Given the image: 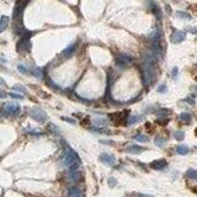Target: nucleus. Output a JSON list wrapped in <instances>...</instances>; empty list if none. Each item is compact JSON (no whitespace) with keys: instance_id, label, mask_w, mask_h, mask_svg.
Masks as SVG:
<instances>
[{"instance_id":"obj_20","label":"nucleus","mask_w":197,"mask_h":197,"mask_svg":"<svg viewBox=\"0 0 197 197\" xmlns=\"http://www.w3.org/2000/svg\"><path fill=\"white\" fill-rule=\"evenodd\" d=\"M41 70H42L41 68H34L33 71H32V74H33L34 77H37V78H41V77H42V71H41Z\"/></svg>"},{"instance_id":"obj_25","label":"nucleus","mask_w":197,"mask_h":197,"mask_svg":"<svg viewBox=\"0 0 197 197\" xmlns=\"http://www.w3.org/2000/svg\"><path fill=\"white\" fill-rule=\"evenodd\" d=\"M95 122H96L97 124H102V126H105V124L107 123V121H106L105 118H96Z\"/></svg>"},{"instance_id":"obj_29","label":"nucleus","mask_w":197,"mask_h":197,"mask_svg":"<svg viewBox=\"0 0 197 197\" xmlns=\"http://www.w3.org/2000/svg\"><path fill=\"white\" fill-rule=\"evenodd\" d=\"M116 184V180H115V179H110V180H109V185L110 186H113Z\"/></svg>"},{"instance_id":"obj_11","label":"nucleus","mask_w":197,"mask_h":197,"mask_svg":"<svg viewBox=\"0 0 197 197\" xmlns=\"http://www.w3.org/2000/svg\"><path fill=\"white\" fill-rule=\"evenodd\" d=\"M68 197H81V192H80L79 189H74V187H73V189L69 190Z\"/></svg>"},{"instance_id":"obj_31","label":"nucleus","mask_w":197,"mask_h":197,"mask_svg":"<svg viewBox=\"0 0 197 197\" xmlns=\"http://www.w3.org/2000/svg\"><path fill=\"white\" fill-rule=\"evenodd\" d=\"M176 73H177V68H174V69H172V77H175Z\"/></svg>"},{"instance_id":"obj_23","label":"nucleus","mask_w":197,"mask_h":197,"mask_svg":"<svg viewBox=\"0 0 197 197\" xmlns=\"http://www.w3.org/2000/svg\"><path fill=\"white\" fill-rule=\"evenodd\" d=\"M17 69H19V71L21 74H28V71H27V69L24 67V65H19L17 67Z\"/></svg>"},{"instance_id":"obj_26","label":"nucleus","mask_w":197,"mask_h":197,"mask_svg":"<svg viewBox=\"0 0 197 197\" xmlns=\"http://www.w3.org/2000/svg\"><path fill=\"white\" fill-rule=\"evenodd\" d=\"M10 96L11 97H14V99H19V100H21L24 96L22 95H19V94H15V93H10Z\"/></svg>"},{"instance_id":"obj_7","label":"nucleus","mask_w":197,"mask_h":197,"mask_svg":"<svg viewBox=\"0 0 197 197\" xmlns=\"http://www.w3.org/2000/svg\"><path fill=\"white\" fill-rule=\"evenodd\" d=\"M100 160L102 163L107 164V165H113L115 164V156L111 155V154H106V153L101 154L100 155Z\"/></svg>"},{"instance_id":"obj_15","label":"nucleus","mask_w":197,"mask_h":197,"mask_svg":"<svg viewBox=\"0 0 197 197\" xmlns=\"http://www.w3.org/2000/svg\"><path fill=\"white\" fill-rule=\"evenodd\" d=\"M180 120L184 121V122H190L191 121V115L187 113V112H182V113H180Z\"/></svg>"},{"instance_id":"obj_4","label":"nucleus","mask_w":197,"mask_h":197,"mask_svg":"<svg viewBox=\"0 0 197 197\" xmlns=\"http://www.w3.org/2000/svg\"><path fill=\"white\" fill-rule=\"evenodd\" d=\"M185 37H186V34H185L184 31H174L170 40H171L172 43H180V42H182L185 40Z\"/></svg>"},{"instance_id":"obj_1","label":"nucleus","mask_w":197,"mask_h":197,"mask_svg":"<svg viewBox=\"0 0 197 197\" xmlns=\"http://www.w3.org/2000/svg\"><path fill=\"white\" fill-rule=\"evenodd\" d=\"M31 32L28 33H25L21 40L19 41V43H17V51H19L20 53H24V52H28L30 51V37H31Z\"/></svg>"},{"instance_id":"obj_19","label":"nucleus","mask_w":197,"mask_h":197,"mask_svg":"<svg viewBox=\"0 0 197 197\" xmlns=\"http://www.w3.org/2000/svg\"><path fill=\"white\" fill-rule=\"evenodd\" d=\"M174 137H175L177 140H182V139H184V137H185V134H184V132H182V131H177V132H175Z\"/></svg>"},{"instance_id":"obj_22","label":"nucleus","mask_w":197,"mask_h":197,"mask_svg":"<svg viewBox=\"0 0 197 197\" xmlns=\"http://www.w3.org/2000/svg\"><path fill=\"white\" fill-rule=\"evenodd\" d=\"M136 139H137L138 142H143V143L148 140V138H147L146 136H143V134H138V136H136Z\"/></svg>"},{"instance_id":"obj_33","label":"nucleus","mask_w":197,"mask_h":197,"mask_svg":"<svg viewBox=\"0 0 197 197\" xmlns=\"http://www.w3.org/2000/svg\"><path fill=\"white\" fill-rule=\"evenodd\" d=\"M196 134H197V130H196Z\"/></svg>"},{"instance_id":"obj_18","label":"nucleus","mask_w":197,"mask_h":197,"mask_svg":"<svg viewBox=\"0 0 197 197\" xmlns=\"http://www.w3.org/2000/svg\"><path fill=\"white\" fill-rule=\"evenodd\" d=\"M12 89H14V90H16V91H20V93H26V89L22 86V85H19V84H17V85H14L12 86Z\"/></svg>"},{"instance_id":"obj_9","label":"nucleus","mask_w":197,"mask_h":197,"mask_svg":"<svg viewBox=\"0 0 197 197\" xmlns=\"http://www.w3.org/2000/svg\"><path fill=\"white\" fill-rule=\"evenodd\" d=\"M75 46H77V43H73V44H70L68 48H65V49L63 51V56H64V57H69V56L71 54V53L74 52Z\"/></svg>"},{"instance_id":"obj_12","label":"nucleus","mask_w":197,"mask_h":197,"mask_svg":"<svg viewBox=\"0 0 197 197\" xmlns=\"http://www.w3.org/2000/svg\"><path fill=\"white\" fill-rule=\"evenodd\" d=\"M120 61L127 64V63H130L132 61V57L128 56V54H126V53H121V54H120Z\"/></svg>"},{"instance_id":"obj_27","label":"nucleus","mask_w":197,"mask_h":197,"mask_svg":"<svg viewBox=\"0 0 197 197\" xmlns=\"http://www.w3.org/2000/svg\"><path fill=\"white\" fill-rule=\"evenodd\" d=\"M158 90L160 91V93H166V86L163 84V85H160L159 87H158Z\"/></svg>"},{"instance_id":"obj_17","label":"nucleus","mask_w":197,"mask_h":197,"mask_svg":"<svg viewBox=\"0 0 197 197\" xmlns=\"http://www.w3.org/2000/svg\"><path fill=\"white\" fill-rule=\"evenodd\" d=\"M186 176H187V177H190V179H197V170H193V169L187 170Z\"/></svg>"},{"instance_id":"obj_14","label":"nucleus","mask_w":197,"mask_h":197,"mask_svg":"<svg viewBox=\"0 0 197 197\" xmlns=\"http://www.w3.org/2000/svg\"><path fill=\"white\" fill-rule=\"evenodd\" d=\"M176 152H177L179 154H181V155H185V154L189 153V148H187L186 146H179V147L176 148Z\"/></svg>"},{"instance_id":"obj_8","label":"nucleus","mask_w":197,"mask_h":197,"mask_svg":"<svg viewBox=\"0 0 197 197\" xmlns=\"http://www.w3.org/2000/svg\"><path fill=\"white\" fill-rule=\"evenodd\" d=\"M8 24H9V17L8 16H2V19H0V33H2L4 30H6Z\"/></svg>"},{"instance_id":"obj_28","label":"nucleus","mask_w":197,"mask_h":197,"mask_svg":"<svg viewBox=\"0 0 197 197\" xmlns=\"http://www.w3.org/2000/svg\"><path fill=\"white\" fill-rule=\"evenodd\" d=\"M64 121H67V122H69V123H75V121L73 120V118H69V117H62Z\"/></svg>"},{"instance_id":"obj_30","label":"nucleus","mask_w":197,"mask_h":197,"mask_svg":"<svg viewBox=\"0 0 197 197\" xmlns=\"http://www.w3.org/2000/svg\"><path fill=\"white\" fill-rule=\"evenodd\" d=\"M5 97H6V94L4 91L0 90V99H5Z\"/></svg>"},{"instance_id":"obj_6","label":"nucleus","mask_w":197,"mask_h":197,"mask_svg":"<svg viewBox=\"0 0 197 197\" xmlns=\"http://www.w3.org/2000/svg\"><path fill=\"white\" fill-rule=\"evenodd\" d=\"M168 163L164 159H159V160H154L153 163H150V168L155 169V170H163L164 168H166Z\"/></svg>"},{"instance_id":"obj_21","label":"nucleus","mask_w":197,"mask_h":197,"mask_svg":"<svg viewBox=\"0 0 197 197\" xmlns=\"http://www.w3.org/2000/svg\"><path fill=\"white\" fill-rule=\"evenodd\" d=\"M142 118V116H133V117H131L130 120H128V124H133V123H136L137 121H139Z\"/></svg>"},{"instance_id":"obj_13","label":"nucleus","mask_w":197,"mask_h":197,"mask_svg":"<svg viewBox=\"0 0 197 197\" xmlns=\"http://www.w3.org/2000/svg\"><path fill=\"white\" fill-rule=\"evenodd\" d=\"M154 143H155V146H156V147H159V148H163V147L165 146V139H164V138H162V137H156V138H155V140H154Z\"/></svg>"},{"instance_id":"obj_32","label":"nucleus","mask_w":197,"mask_h":197,"mask_svg":"<svg viewBox=\"0 0 197 197\" xmlns=\"http://www.w3.org/2000/svg\"><path fill=\"white\" fill-rule=\"evenodd\" d=\"M186 101H187V102H190V103H191V105H193V103H195V102H193V100H192V99H187V100H186Z\"/></svg>"},{"instance_id":"obj_10","label":"nucleus","mask_w":197,"mask_h":197,"mask_svg":"<svg viewBox=\"0 0 197 197\" xmlns=\"http://www.w3.org/2000/svg\"><path fill=\"white\" fill-rule=\"evenodd\" d=\"M143 150H144V149H143L142 147H138V146H131V147L127 149V152H128V153H132V154H139V153H142Z\"/></svg>"},{"instance_id":"obj_2","label":"nucleus","mask_w":197,"mask_h":197,"mask_svg":"<svg viewBox=\"0 0 197 197\" xmlns=\"http://www.w3.org/2000/svg\"><path fill=\"white\" fill-rule=\"evenodd\" d=\"M20 112V106L16 102H9L4 106V115L5 116H14Z\"/></svg>"},{"instance_id":"obj_24","label":"nucleus","mask_w":197,"mask_h":197,"mask_svg":"<svg viewBox=\"0 0 197 197\" xmlns=\"http://www.w3.org/2000/svg\"><path fill=\"white\" fill-rule=\"evenodd\" d=\"M158 115H159L160 117H163V116H168V115H169V110H165V109H164V110H160V111L158 112Z\"/></svg>"},{"instance_id":"obj_16","label":"nucleus","mask_w":197,"mask_h":197,"mask_svg":"<svg viewBox=\"0 0 197 197\" xmlns=\"http://www.w3.org/2000/svg\"><path fill=\"white\" fill-rule=\"evenodd\" d=\"M176 16L180 17V19H187V20L191 19V16H190L187 12H184V11H177V12H176Z\"/></svg>"},{"instance_id":"obj_5","label":"nucleus","mask_w":197,"mask_h":197,"mask_svg":"<svg viewBox=\"0 0 197 197\" xmlns=\"http://www.w3.org/2000/svg\"><path fill=\"white\" fill-rule=\"evenodd\" d=\"M79 179H80V172L79 170H69L68 174H67V180L69 182H77L79 181Z\"/></svg>"},{"instance_id":"obj_3","label":"nucleus","mask_w":197,"mask_h":197,"mask_svg":"<svg viewBox=\"0 0 197 197\" xmlns=\"http://www.w3.org/2000/svg\"><path fill=\"white\" fill-rule=\"evenodd\" d=\"M30 116L36 120V121H38V122H44L47 121V113L42 110V109H32L31 112H30Z\"/></svg>"}]
</instances>
